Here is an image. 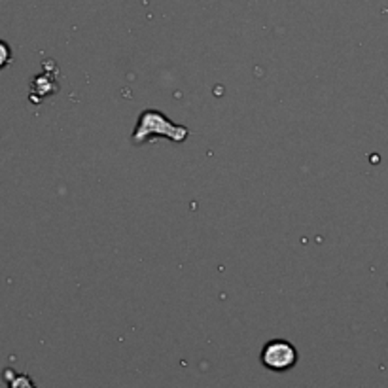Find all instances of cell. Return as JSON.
Masks as SVG:
<instances>
[{
  "label": "cell",
  "instance_id": "obj_4",
  "mask_svg": "<svg viewBox=\"0 0 388 388\" xmlns=\"http://www.w3.org/2000/svg\"><path fill=\"white\" fill-rule=\"evenodd\" d=\"M11 387H17V384H31V381H28V379H25V377H21V379H17V381H11Z\"/></svg>",
  "mask_w": 388,
  "mask_h": 388
},
{
  "label": "cell",
  "instance_id": "obj_2",
  "mask_svg": "<svg viewBox=\"0 0 388 388\" xmlns=\"http://www.w3.org/2000/svg\"><path fill=\"white\" fill-rule=\"evenodd\" d=\"M298 362V350L284 339H275L262 350V364L271 372H288Z\"/></svg>",
  "mask_w": 388,
  "mask_h": 388
},
{
  "label": "cell",
  "instance_id": "obj_3",
  "mask_svg": "<svg viewBox=\"0 0 388 388\" xmlns=\"http://www.w3.org/2000/svg\"><path fill=\"white\" fill-rule=\"evenodd\" d=\"M11 61V50L10 45L6 44L4 40H0V70Z\"/></svg>",
  "mask_w": 388,
  "mask_h": 388
},
{
  "label": "cell",
  "instance_id": "obj_1",
  "mask_svg": "<svg viewBox=\"0 0 388 388\" xmlns=\"http://www.w3.org/2000/svg\"><path fill=\"white\" fill-rule=\"evenodd\" d=\"M190 135V131L184 125L173 124L163 112L158 110H144L139 118L131 141L135 146H141L144 142H150L156 136H167L173 142H184Z\"/></svg>",
  "mask_w": 388,
  "mask_h": 388
}]
</instances>
